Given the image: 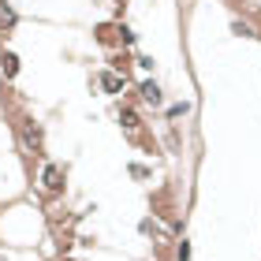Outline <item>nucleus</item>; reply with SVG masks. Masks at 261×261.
<instances>
[{"label":"nucleus","instance_id":"obj_4","mask_svg":"<svg viewBox=\"0 0 261 261\" xmlns=\"http://www.w3.org/2000/svg\"><path fill=\"white\" fill-rule=\"evenodd\" d=\"M45 187H49V191H60V168H45Z\"/></svg>","mask_w":261,"mask_h":261},{"label":"nucleus","instance_id":"obj_3","mask_svg":"<svg viewBox=\"0 0 261 261\" xmlns=\"http://www.w3.org/2000/svg\"><path fill=\"white\" fill-rule=\"evenodd\" d=\"M0 67H4V75H15V71H19V56H15V53H4Z\"/></svg>","mask_w":261,"mask_h":261},{"label":"nucleus","instance_id":"obj_5","mask_svg":"<svg viewBox=\"0 0 261 261\" xmlns=\"http://www.w3.org/2000/svg\"><path fill=\"white\" fill-rule=\"evenodd\" d=\"M11 22H15V11H11L8 4H0V30H8Z\"/></svg>","mask_w":261,"mask_h":261},{"label":"nucleus","instance_id":"obj_1","mask_svg":"<svg viewBox=\"0 0 261 261\" xmlns=\"http://www.w3.org/2000/svg\"><path fill=\"white\" fill-rule=\"evenodd\" d=\"M142 97H146L149 105H161L164 97H161V86H157V82H146V86H142Z\"/></svg>","mask_w":261,"mask_h":261},{"label":"nucleus","instance_id":"obj_7","mask_svg":"<svg viewBox=\"0 0 261 261\" xmlns=\"http://www.w3.org/2000/svg\"><path fill=\"white\" fill-rule=\"evenodd\" d=\"M0 261H4V257H0Z\"/></svg>","mask_w":261,"mask_h":261},{"label":"nucleus","instance_id":"obj_2","mask_svg":"<svg viewBox=\"0 0 261 261\" xmlns=\"http://www.w3.org/2000/svg\"><path fill=\"white\" fill-rule=\"evenodd\" d=\"M101 82H105V90H109V93H120L123 90V79L112 75V71H109V75H101Z\"/></svg>","mask_w":261,"mask_h":261},{"label":"nucleus","instance_id":"obj_6","mask_svg":"<svg viewBox=\"0 0 261 261\" xmlns=\"http://www.w3.org/2000/svg\"><path fill=\"white\" fill-rule=\"evenodd\" d=\"M175 257H179V261H191V243H187V239L179 243V254H175Z\"/></svg>","mask_w":261,"mask_h":261}]
</instances>
